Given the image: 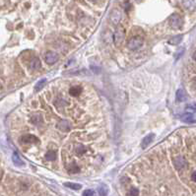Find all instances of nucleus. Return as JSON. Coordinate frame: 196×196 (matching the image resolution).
I'll use <instances>...</instances> for the list:
<instances>
[{
  "mask_svg": "<svg viewBox=\"0 0 196 196\" xmlns=\"http://www.w3.org/2000/svg\"><path fill=\"white\" fill-rule=\"evenodd\" d=\"M98 191H99V194L100 196H106V194H108V192H109V189L105 185H100L98 189Z\"/></svg>",
  "mask_w": 196,
  "mask_h": 196,
  "instance_id": "22",
  "label": "nucleus"
},
{
  "mask_svg": "<svg viewBox=\"0 0 196 196\" xmlns=\"http://www.w3.org/2000/svg\"><path fill=\"white\" fill-rule=\"evenodd\" d=\"M67 171H68L70 173H77L80 172V167L76 163L73 162V163H70L68 165V167H67Z\"/></svg>",
  "mask_w": 196,
  "mask_h": 196,
  "instance_id": "13",
  "label": "nucleus"
},
{
  "mask_svg": "<svg viewBox=\"0 0 196 196\" xmlns=\"http://www.w3.org/2000/svg\"><path fill=\"white\" fill-rule=\"evenodd\" d=\"M182 24H183L182 18L178 14H172L170 17V25L172 29H176V30L180 29Z\"/></svg>",
  "mask_w": 196,
  "mask_h": 196,
  "instance_id": "3",
  "label": "nucleus"
},
{
  "mask_svg": "<svg viewBox=\"0 0 196 196\" xmlns=\"http://www.w3.org/2000/svg\"><path fill=\"white\" fill-rule=\"evenodd\" d=\"M64 185L71 188V189H74V190H78V189H80L82 187L81 184H79V183H72V182H65Z\"/></svg>",
  "mask_w": 196,
  "mask_h": 196,
  "instance_id": "21",
  "label": "nucleus"
},
{
  "mask_svg": "<svg viewBox=\"0 0 196 196\" xmlns=\"http://www.w3.org/2000/svg\"><path fill=\"white\" fill-rule=\"evenodd\" d=\"M83 196H94V191L91 189H87L84 191L83 193Z\"/></svg>",
  "mask_w": 196,
  "mask_h": 196,
  "instance_id": "26",
  "label": "nucleus"
},
{
  "mask_svg": "<svg viewBox=\"0 0 196 196\" xmlns=\"http://www.w3.org/2000/svg\"><path fill=\"white\" fill-rule=\"evenodd\" d=\"M130 7H131V6H130V4L126 2V4H125V10H126V11H128V10H129V8H130Z\"/></svg>",
  "mask_w": 196,
  "mask_h": 196,
  "instance_id": "29",
  "label": "nucleus"
},
{
  "mask_svg": "<svg viewBox=\"0 0 196 196\" xmlns=\"http://www.w3.org/2000/svg\"><path fill=\"white\" fill-rule=\"evenodd\" d=\"M143 42H144L143 38L137 36V37H134V38H130L129 42L127 43V47L130 50H137L143 46Z\"/></svg>",
  "mask_w": 196,
  "mask_h": 196,
  "instance_id": "1",
  "label": "nucleus"
},
{
  "mask_svg": "<svg viewBox=\"0 0 196 196\" xmlns=\"http://www.w3.org/2000/svg\"><path fill=\"white\" fill-rule=\"evenodd\" d=\"M193 59H194V60L196 61V51H195V52L193 53Z\"/></svg>",
  "mask_w": 196,
  "mask_h": 196,
  "instance_id": "30",
  "label": "nucleus"
},
{
  "mask_svg": "<svg viewBox=\"0 0 196 196\" xmlns=\"http://www.w3.org/2000/svg\"><path fill=\"white\" fill-rule=\"evenodd\" d=\"M30 67H31L33 70H38V69H41V67H42L41 60L38 59V57L33 58L31 60V62H30Z\"/></svg>",
  "mask_w": 196,
  "mask_h": 196,
  "instance_id": "11",
  "label": "nucleus"
},
{
  "mask_svg": "<svg viewBox=\"0 0 196 196\" xmlns=\"http://www.w3.org/2000/svg\"><path fill=\"white\" fill-rule=\"evenodd\" d=\"M75 151H76V153L78 155H83L84 153L86 152V148H85V146H83V145L78 144L76 146V148H75Z\"/></svg>",
  "mask_w": 196,
  "mask_h": 196,
  "instance_id": "23",
  "label": "nucleus"
},
{
  "mask_svg": "<svg viewBox=\"0 0 196 196\" xmlns=\"http://www.w3.org/2000/svg\"><path fill=\"white\" fill-rule=\"evenodd\" d=\"M46 159L49 162L54 161L56 159V153H55V151H52V150L48 151V152L46 154Z\"/></svg>",
  "mask_w": 196,
  "mask_h": 196,
  "instance_id": "19",
  "label": "nucleus"
},
{
  "mask_svg": "<svg viewBox=\"0 0 196 196\" xmlns=\"http://www.w3.org/2000/svg\"><path fill=\"white\" fill-rule=\"evenodd\" d=\"M22 142L23 143H38V140L36 136L29 134V135H25L22 137Z\"/></svg>",
  "mask_w": 196,
  "mask_h": 196,
  "instance_id": "12",
  "label": "nucleus"
},
{
  "mask_svg": "<svg viewBox=\"0 0 196 196\" xmlns=\"http://www.w3.org/2000/svg\"><path fill=\"white\" fill-rule=\"evenodd\" d=\"M181 120L184 121V122H187V123H192V122L195 121V119H194V117H193L192 114H189V113H187V114H183V115L181 116Z\"/></svg>",
  "mask_w": 196,
  "mask_h": 196,
  "instance_id": "17",
  "label": "nucleus"
},
{
  "mask_svg": "<svg viewBox=\"0 0 196 196\" xmlns=\"http://www.w3.org/2000/svg\"><path fill=\"white\" fill-rule=\"evenodd\" d=\"M183 51H184V48H180V49H178L177 51H176L177 53L176 54V58H180V55H182Z\"/></svg>",
  "mask_w": 196,
  "mask_h": 196,
  "instance_id": "27",
  "label": "nucleus"
},
{
  "mask_svg": "<svg viewBox=\"0 0 196 196\" xmlns=\"http://www.w3.org/2000/svg\"><path fill=\"white\" fill-rule=\"evenodd\" d=\"M46 83H47V79H42V80H40L38 83H37V85H36V87H35V90L37 91V92H38V91H41L42 89L44 87V85H46Z\"/></svg>",
  "mask_w": 196,
  "mask_h": 196,
  "instance_id": "20",
  "label": "nucleus"
},
{
  "mask_svg": "<svg viewBox=\"0 0 196 196\" xmlns=\"http://www.w3.org/2000/svg\"><path fill=\"white\" fill-rule=\"evenodd\" d=\"M12 160H13V163L16 165V166H23L24 165V162L21 160V158L18 156V154L17 153H14L13 156H12Z\"/></svg>",
  "mask_w": 196,
  "mask_h": 196,
  "instance_id": "18",
  "label": "nucleus"
},
{
  "mask_svg": "<svg viewBox=\"0 0 196 196\" xmlns=\"http://www.w3.org/2000/svg\"><path fill=\"white\" fill-rule=\"evenodd\" d=\"M191 178H192V180H193V181H196V172H194L192 173Z\"/></svg>",
  "mask_w": 196,
  "mask_h": 196,
  "instance_id": "28",
  "label": "nucleus"
},
{
  "mask_svg": "<svg viewBox=\"0 0 196 196\" xmlns=\"http://www.w3.org/2000/svg\"><path fill=\"white\" fill-rule=\"evenodd\" d=\"M58 59H59V55L54 51H47L44 54V60H46V62L49 65L56 63Z\"/></svg>",
  "mask_w": 196,
  "mask_h": 196,
  "instance_id": "4",
  "label": "nucleus"
},
{
  "mask_svg": "<svg viewBox=\"0 0 196 196\" xmlns=\"http://www.w3.org/2000/svg\"><path fill=\"white\" fill-rule=\"evenodd\" d=\"M31 121H32V123H33V124L40 125L43 122V117L40 114H35L31 116Z\"/></svg>",
  "mask_w": 196,
  "mask_h": 196,
  "instance_id": "10",
  "label": "nucleus"
},
{
  "mask_svg": "<svg viewBox=\"0 0 196 196\" xmlns=\"http://www.w3.org/2000/svg\"><path fill=\"white\" fill-rule=\"evenodd\" d=\"M182 41V36H176V37H172V38L169 40V43L172 44V46H176V44L180 43V42Z\"/></svg>",
  "mask_w": 196,
  "mask_h": 196,
  "instance_id": "16",
  "label": "nucleus"
},
{
  "mask_svg": "<svg viewBox=\"0 0 196 196\" xmlns=\"http://www.w3.org/2000/svg\"><path fill=\"white\" fill-rule=\"evenodd\" d=\"M138 194H139V190L135 187H132L129 190V192L127 193V196H138Z\"/></svg>",
  "mask_w": 196,
  "mask_h": 196,
  "instance_id": "25",
  "label": "nucleus"
},
{
  "mask_svg": "<svg viewBox=\"0 0 196 196\" xmlns=\"http://www.w3.org/2000/svg\"><path fill=\"white\" fill-rule=\"evenodd\" d=\"M57 128L60 131L63 132H68L71 129V124L68 122V120L66 119H61L58 123H57Z\"/></svg>",
  "mask_w": 196,
  "mask_h": 196,
  "instance_id": "6",
  "label": "nucleus"
},
{
  "mask_svg": "<svg viewBox=\"0 0 196 196\" xmlns=\"http://www.w3.org/2000/svg\"><path fill=\"white\" fill-rule=\"evenodd\" d=\"M121 17H122V15H121L120 11L118 9H114L110 13L109 19L114 25H118L119 22L121 21Z\"/></svg>",
  "mask_w": 196,
  "mask_h": 196,
  "instance_id": "5",
  "label": "nucleus"
},
{
  "mask_svg": "<svg viewBox=\"0 0 196 196\" xmlns=\"http://www.w3.org/2000/svg\"><path fill=\"white\" fill-rule=\"evenodd\" d=\"M186 111L189 114H192L196 111V104H189L186 106Z\"/></svg>",
  "mask_w": 196,
  "mask_h": 196,
  "instance_id": "24",
  "label": "nucleus"
},
{
  "mask_svg": "<svg viewBox=\"0 0 196 196\" xmlns=\"http://www.w3.org/2000/svg\"><path fill=\"white\" fill-rule=\"evenodd\" d=\"M89 1H91V2H96L97 0H89Z\"/></svg>",
  "mask_w": 196,
  "mask_h": 196,
  "instance_id": "31",
  "label": "nucleus"
},
{
  "mask_svg": "<svg viewBox=\"0 0 196 196\" xmlns=\"http://www.w3.org/2000/svg\"><path fill=\"white\" fill-rule=\"evenodd\" d=\"M173 165H175V167L177 170H181L186 166V161L183 157H176V158L173 160Z\"/></svg>",
  "mask_w": 196,
  "mask_h": 196,
  "instance_id": "7",
  "label": "nucleus"
},
{
  "mask_svg": "<svg viewBox=\"0 0 196 196\" xmlns=\"http://www.w3.org/2000/svg\"><path fill=\"white\" fill-rule=\"evenodd\" d=\"M124 37H125V33H124V29L122 27H118L115 30L114 36V42L115 43V46L120 47L123 41H124Z\"/></svg>",
  "mask_w": 196,
  "mask_h": 196,
  "instance_id": "2",
  "label": "nucleus"
},
{
  "mask_svg": "<svg viewBox=\"0 0 196 196\" xmlns=\"http://www.w3.org/2000/svg\"><path fill=\"white\" fill-rule=\"evenodd\" d=\"M81 92H82V89L79 86H73V87H71L70 90H69V94L73 97L79 96V95L81 94Z\"/></svg>",
  "mask_w": 196,
  "mask_h": 196,
  "instance_id": "15",
  "label": "nucleus"
},
{
  "mask_svg": "<svg viewBox=\"0 0 196 196\" xmlns=\"http://www.w3.org/2000/svg\"><path fill=\"white\" fill-rule=\"evenodd\" d=\"M154 138H155V134H154V133H150V134H148V135L142 140L141 147H142L143 149H145L146 147H148L149 145H150V143H152V142H153Z\"/></svg>",
  "mask_w": 196,
  "mask_h": 196,
  "instance_id": "9",
  "label": "nucleus"
},
{
  "mask_svg": "<svg viewBox=\"0 0 196 196\" xmlns=\"http://www.w3.org/2000/svg\"><path fill=\"white\" fill-rule=\"evenodd\" d=\"M183 7L186 10H188L189 12H193L196 8V4L194 0H181Z\"/></svg>",
  "mask_w": 196,
  "mask_h": 196,
  "instance_id": "8",
  "label": "nucleus"
},
{
  "mask_svg": "<svg viewBox=\"0 0 196 196\" xmlns=\"http://www.w3.org/2000/svg\"><path fill=\"white\" fill-rule=\"evenodd\" d=\"M176 97L177 102H183V100H186V93L184 92V90H182V89H180V90H177Z\"/></svg>",
  "mask_w": 196,
  "mask_h": 196,
  "instance_id": "14",
  "label": "nucleus"
}]
</instances>
